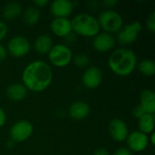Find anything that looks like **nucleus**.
Here are the masks:
<instances>
[{"label": "nucleus", "instance_id": "26", "mask_svg": "<svg viewBox=\"0 0 155 155\" xmlns=\"http://www.w3.org/2000/svg\"><path fill=\"white\" fill-rule=\"evenodd\" d=\"M144 114H146L143 110V108L138 104V105H136L134 109H133V115L138 120L139 118H141Z\"/></svg>", "mask_w": 155, "mask_h": 155}, {"label": "nucleus", "instance_id": "32", "mask_svg": "<svg viewBox=\"0 0 155 155\" xmlns=\"http://www.w3.org/2000/svg\"><path fill=\"white\" fill-rule=\"evenodd\" d=\"M94 155H110V154H109V152H108L106 149H104V148H99V149H97V150L94 152Z\"/></svg>", "mask_w": 155, "mask_h": 155}, {"label": "nucleus", "instance_id": "20", "mask_svg": "<svg viewBox=\"0 0 155 155\" xmlns=\"http://www.w3.org/2000/svg\"><path fill=\"white\" fill-rule=\"evenodd\" d=\"M155 116L152 114H144L138 119V131L149 135L154 132Z\"/></svg>", "mask_w": 155, "mask_h": 155}, {"label": "nucleus", "instance_id": "25", "mask_svg": "<svg viewBox=\"0 0 155 155\" xmlns=\"http://www.w3.org/2000/svg\"><path fill=\"white\" fill-rule=\"evenodd\" d=\"M7 32H8L7 25L2 20H0V42L6 36Z\"/></svg>", "mask_w": 155, "mask_h": 155}, {"label": "nucleus", "instance_id": "1", "mask_svg": "<svg viewBox=\"0 0 155 155\" xmlns=\"http://www.w3.org/2000/svg\"><path fill=\"white\" fill-rule=\"evenodd\" d=\"M21 78L22 84L27 90L40 93L52 84L54 73L49 64L42 60H35L24 68Z\"/></svg>", "mask_w": 155, "mask_h": 155}, {"label": "nucleus", "instance_id": "29", "mask_svg": "<svg viewBox=\"0 0 155 155\" xmlns=\"http://www.w3.org/2000/svg\"><path fill=\"white\" fill-rule=\"evenodd\" d=\"M7 51H6V48L0 44V62H3L6 59L7 57Z\"/></svg>", "mask_w": 155, "mask_h": 155}, {"label": "nucleus", "instance_id": "27", "mask_svg": "<svg viewBox=\"0 0 155 155\" xmlns=\"http://www.w3.org/2000/svg\"><path fill=\"white\" fill-rule=\"evenodd\" d=\"M113 155H133V153L126 147H120L114 153Z\"/></svg>", "mask_w": 155, "mask_h": 155}, {"label": "nucleus", "instance_id": "5", "mask_svg": "<svg viewBox=\"0 0 155 155\" xmlns=\"http://www.w3.org/2000/svg\"><path fill=\"white\" fill-rule=\"evenodd\" d=\"M47 55L52 65L57 68H64L69 65L74 56L72 50L64 44L54 45Z\"/></svg>", "mask_w": 155, "mask_h": 155}, {"label": "nucleus", "instance_id": "14", "mask_svg": "<svg viewBox=\"0 0 155 155\" xmlns=\"http://www.w3.org/2000/svg\"><path fill=\"white\" fill-rule=\"evenodd\" d=\"M50 29L58 37H66L73 33L72 23L69 18H54L51 21Z\"/></svg>", "mask_w": 155, "mask_h": 155}, {"label": "nucleus", "instance_id": "16", "mask_svg": "<svg viewBox=\"0 0 155 155\" xmlns=\"http://www.w3.org/2000/svg\"><path fill=\"white\" fill-rule=\"evenodd\" d=\"M34 50L39 54H48L52 47L54 46L53 38L47 34L39 35L34 42Z\"/></svg>", "mask_w": 155, "mask_h": 155}, {"label": "nucleus", "instance_id": "19", "mask_svg": "<svg viewBox=\"0 0 155 155\" xmlns=\"http://www.w3.org/2000/svg\"><path fill=\"white\" fill-rule=\"evenodd\" d=\"M23 7L18 2H8L6 3L2 9V15L5 20H14L20 15H22Z\"/></svg>", "mask_w": 155, "mask_h": 155}, {"label": "nucleus", "instance_id": "21", "mask_svg": "<svg viewBox=\"0 0 155 155\" xmlns=\"http://www.w3.org/2000/svg\"><path fill=\"white\" fill-rule=\"evenodd\" d=\"M22 17H23L24 23L26 25L34 26L39 22L40 17H41V12L35 5H30V6H27L25 10H23Z\"/></svg>", "mask_w": 155, "mask_h": 155}, {"label": "nucleus", "instance_id": "28", "mask_svg": "<svg viewBox=\"0 0 155 155\" xmlns=\"http://www.w3.org/2000/svg\"><path fill=\"white\" fill-rule=\"evenodd\" d=\"M48 4H49V2H48L47 0H35V1L33 2V5H34L35 7H37L38 9L46 6Z\"/></svg>", "mask_w": 155, "mask_h": 155}, {"label": "nucleus", "instance_id": "17", "mask_svg": "<svg viewBox=\"0 0 155 155\" xmlns=\"http://www.w3.org/2000/svg\"><path fill=\"white\" fill-rule=\"evenodd\" d=\"M28 90L23 84L15 83L10 84L5 90L6 97L13 102H21L27 96Z\"/></svg>", "mask_w": 155, "mask_h": 155}, {"label": "nucleus", "instance_id": "24", "mask_svg": "<svg viewBox=\"0 0 155 155\" xmlns=\"http://www.w3.org/2000/svg\"><path fill=\"white\" fill-rule=\"evenodd\" d=\"M146 27L151 33L155 32V12H152L146 19Z\"/></svg>", "mask_w": 155, "mask_h": 155}, {"label": "nucleus", "instance_id": "13", "mask_svg": "<svg viewBox=\"0 0 155 155\" xmlns=\"http://www.w3.org/2000/svg\"><path fill=\"white\" fill-rule=\"evenodd\" d=\"M108 132L114 141L123 143L127 139L129 128L124 120L116 118L110 122L108 125Z\"/></svg>", "mask_w": 155, "mask_h": 155}, {"label": "nucleus", "instance_id": "7", "mask_svg": "<svg viewBox=\"0 0 155 155\" xmlns=\"http://www.w3.org/2000/svg\"><path fill=\"white\" fill-rule=\"evenodd\" d=\"M7 54L15 58H22L29 54L31 44L24 35H15L7 43L5 47Z\"/></svg>", "mask_w": 155, "mask_h": 155}, {"label": "nucleus", "instance_id": "8", "mask_svg": "<svg viewBox=\"0 0 155 155\" xmlns=\"http://www.w3.org/2000/svg\"><path fill=\"white\" fill-rule=\"evenodd\" d=\"M33 132L34 127L29 121L20 120L11 126L9 135L14 143H23L31 137Z\"/></svg>", "mask_w": 155, "mask_h": 155}, {"label": "nucleus", "instance_id": "2", "mask_svg": "<svg viewBox=\"0 0 155 155\" xmlns=\"http://www.w3.org/2000/svg\"><path fill=\"white\" fill-rule=\"evenodd\" d=\"M108 67L116 75L125 77L135 70L138 61L135 53L127 47H120L112 52L108 58Z\"/></svg>", "mask_w": 155, "mask_h": 155}, {"label": "nucleus", "instance_id": "22", "mask_svg": "<svg viewBox=\"0 0 155 155\" xmlns=\"http://www.w3.org/2000/svg\"><path fill=\"white\" fill-rule=\"evenodd\" d=\"M138 70L144 76H153L155 74V64L151 59H143L137 64Z\"/></svg>", "mask_w": 155, "mask_h": 155}, {"label": "nucleus", "instance_id": "23", "mask_svg": "<svg viewBox=\"0 0 155 155\" xmlns=\"http://www.w3.org/2000/svg\"><path fill=\"white\" fill-rule=\"evenodd\" d=\"M74 64H75V66L79 67V68H84L87 67L90 64V57L83 53L77 54L74 56H73V60Z\"/></svg>", "mask_w": 155, "mask_h": 155}, {"label": "nucleus", "instance_id": "33", "mask_svg": "<svg viewBox=\"0 0 155 155\" xmlns=\"http://www.w3.org/2000/svg\"><path fill=\"white\" fill-rule=\"evenodd\" d=\"M148 138H149V144H151V145H154L155 143V134L154 132L153 133H152L151 134H149L148 135Z\"/></svg>", "mask_w": 155, "mask_h": 155}, {"label": "nucleus", "instance_id": "3", "mask_svg": "<svg viewBox=\"0 0 155 155\" xmlns=\"http://www.w3.org/2000/svg\"><path fill=\"white\" fill-rule=\"evenodd\" d=\"M72 30L75 35L84 37H94L101 31L97 18L87 13L76 15L72 20Z\"/></svg>", "mask_w": 155, "mask_h": 155}, {"label": "nucleus", "instance_id": "10", "mask_svg": "<svg viewBox=\"0 0 155 155\" xmlns=\"http://www.w3.org/2000/svg\"><path fill=\"white\" fill-rule=\"evenodd\" d=\"M126 143L128 145L127 148L132 153H141L148 147L149 138L148 135L136 130L132 133H129L126 139Z\"/></svg>", "mask_w": 155, "mask_h": 155}, {"label": "nucleus", "instance_id": "11", "mask_svg": "<svg viewBox=\"0 0 155 155\" xmlns=\"http://www.w3.org/2000/svg\"><path fill=\"white\" fill-rule=\"evenodd\" d=\"M115 45V36L105 32H100L93 38V47L99 53H107L112 51Z\"/></svg>", "mask_w": 155, "mask_h": 155}, {"label": "nucleus", "instance_id": "30", "mask_svg": "<svg viewBox=\"0 0 155 155\" xmlns=\"http://www.w3.org/2000/svg\"><path fill=\"white\" fill-rule=\"evenodd\" d=\"M119 2L118 1H115V0H105L103 2L104 5L107 8V9H111L113 7H114Z\"/></svg>", "mask_w": 155, "mask_h": 155}, {"label": "nucleus", "instance_id": "31", "mask_svg": "<svg viewBox=\"0 0 155 155\" xmlns=\"http://www.w3.org/2000/svg\"><path fill=\"white\" fill-rule=\"evenodd\" d=\"M6 122V114L2 107H0V128L5 125Z\"/></svg>", "mask_w": 155, "mask_h": 155}, {"label": "nucleus", "instance_id": "15", "mask_svg": "<svg viewBox=\"0 0 155 155\" xmlns=\"http://www.w3.org/2000/svg\"><path fill=\"white\" fill-rule=\"evenodd\" d=\"M69 116L74 120H83L85 119L90 114V106L86 102L77 101L73 103L68 109Z\"/></svg>", "mask_w": 155, "mask_h": 155}, {"label": "nucleus", "instance_id": "6", "mask_svg": "<svg viewBox=\"0 0 155 155\" xmlns=\"http://www.w3.org/2000/svg\"><path fill=\"white\" fill-rule=\"evenodd\" d=\"M142 28V24L139 21H134L130 24L124 25L122 28L116 33V43L121 45L122 47H126L134 44L137 40Z\"/></svg>", "mask_w": 155, "mask_h": 155}, {"label": "nucleus", "instance_id": "18", "mask_svg": "<svg viewBox=\"0 0 155 155\" xmlns=\"http://www.w3.org/2000/svg\"><path fill=\"white\" fill-rule=\"evenodd\" d=\"M139 105L146 114H154L155 113V93L152 89H145L140 94Z\"/></svg>", "mask_w": 155, "mask_h": 155}, {"label": "nucleus", "instance_id": "4", "mask_svg": "<svg viewBox=\"0 0 155 155\" xmlns=\"http://www.w3.org/2000/svg\"><path fill=\"white\" fill-rule=\"evenodd\" d=\"M97 21L100 29L111 35L116 34L124 25L122 15L113 9H106L101 12Z\"/></svg>", "mask_w": 155, "mask_h": 155}, {"label": "nucleus", "instance_id": "12", "mask_svg": "<svg viewBox=\"0 0 155 155\" xmlns=\"http://www.w3.org/2000/svg\"><path fill=\"white\" fill-rule=\"evenodd\" d=\"M74 4L69 0H54L50 3V13L54 18H68L74 12Z\"/></svg>", "mask_w": 155, "mask_h": 155}, {"label": "nucleus", "instance_id": "9", "mask_svg": "<svg viewBox=\"0 0 155 155\" xmlns=\"http://www.w3.org/2000/svg\"><path fill=\"white\" fill-rule=\"evenodd\" d=\"M103 77V72L99 67L89 66L83 74L82 84L86 89L94 90L101 84Z\"/></svg>", "mask_w": 155, "mask_h": 155}]
</instances>
